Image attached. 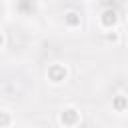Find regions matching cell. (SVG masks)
<instances>
[{"instance_id":"cell-1","label":"cell","mask_w":128,"mask_h":128,"mask_svg":"<svg viewBox=\"0 0 128 128\" xmlns=\"http://www.w3.org/2000/svg\"><path fill=\"white\" fill-rule=\"evenodd\" d=\"M100 24H102V28H106V30H110L116 22H118V12L114 10V8H106V10H102L100 12Z\"/></svg>"},{"instance_id":"cell-4","label":"cell","mask_w":128,"mask_h":128,"mask_svg":"<svg viewBox=\"0 0 128 128\" xmlns=\"http://www.w3.org/2000/svg\"><path fill=\"white\" fill-rule=\"evenodd\" d=\"M64 22H66V26L74 28V26L80 24V14H78L76 10H68V12L64 14Z\"/></svg>"},{"instance_id":"cell-5","label":"cell","mask_w":128,"mask_h":128,"mask_svg":"<svg viewBox=\"0 0 128 128\" xmlns=\"http://www.w3.org/2000/svg\"><path fill=\"white\" fill-rule=\"evenodd\" d=\"M12 122V114L8 110H0V126H8Z\"/></svg>"},{"instance_id":"cell-2","label":"cell","mask_w":128,"mask_h":128,"mask_svg":"<svg viewBox=\"0 0 128 128\" xmlns=\"http://www.w3.org/2000/svg\"><path fill=\"white\" fill-rule=\"evenodd\" d=\"M78 120H80V114H78L76 108H66V110H62V114H60V122L66 124V126H74Z\"/></svg>"},{"instance_id":"cell-7","label":"cell","mask_w":128,"mask_h":128,"mask_svg":"<svg viewBox=\"0 0 128 128\" xmlns=\"http://www.w3.org/2000/svg\"><path fill=\"white\" fill-rule=\"evenodd\" d=\"M4 44V36H2V30H0V46Z\"/></svg>"},{"instance_id":"cell-3","label":"cell","mask_w":128,"mask_h":128,"mask_svg":"<svg viewBox=\"0 0 128 128\" xmlns=\"http://www.w3.org/2000/svg\"><path fill=\"white\" fill-rule=\"evenodd\" d=\"M66 66H60V64H54V66H50V70H48V76H50V80L54 82V84H60L64 78H66Z\"/></svg>"},{"instance_id":"cell-6","label":"cell","mask_w":128,"mask_h":128,"mask_svg":"<svg viewBox=\"0 0 128 128\" xmlns=\"http://www.w3.org/2000/svg\"><path fill=\"white\" fill-rule=\"evenodd\" d=\"M122 102H124V100H122V98H116V108H118V110H120V108H122Z\"/></svg>"}]
</instances>
